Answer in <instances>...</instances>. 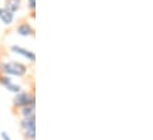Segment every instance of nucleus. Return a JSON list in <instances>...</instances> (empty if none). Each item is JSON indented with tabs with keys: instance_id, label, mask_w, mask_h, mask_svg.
Instances as JSON below:
<instances>
[{
	"instance_id": "1",
	"label": "nucleus",
	"mask_w": 153,
	"mask_h": 140,
	"mask_svg": "<svg viewBox=\"0 0 153 140\" xmlns=\"http://www.w3.org/2000/svg\"><path fill=\"white\" fill-rule=\"evenodd\" d=\"M30 68L27 64L17 61V60H6L0 61V74H4L10 77H17V78H24L27 76Z\"/></svg>"
},
{
	"instance_id": "2",
	"label": "nucleus",
	"mask_w": 153,
	"mask_h": 140,
	"mask_svg": "<svg viewBox=\"0 0 153 140\" xmlns=\"http://www.w3.org/2000/svg\"><path fill=\"white\" fill-rule=\"evenodd\" d=\"M36 104V94L35 90H22L17 94L13 95L12 99V110L17 113L20 108L29 105H35Z\"/></svg>"
},
{
	"instance_id": "3",
	"label": "nucleus",
	"mask_w": 153,
	"mask_h": 140,
	"mask_svg": "<svg viewBox=\"0 0 153 140\" xmlns=\"http://www.w3.org/2000/svg\"><path fill=\"white\" fill-rule=\"evenodd\" d=\"M19 131L24 140H36V115L19 118Z\"/></svg>"
},
{
	"instance_id": "4",
	"label": "nucleus",
	"mask_w": 153,
	"mask_h": 140,
	"mask_svg": "<svg viewBox=\"0 0 153 140\" xmlns=\"http://www.w3.org/2000/svg\"><path fill=\"white\" fill-rule=\"evenodd\" d=\"M8 50L11 54L13 55H17L22 58H24L25 61H27L29 63L31 64H35L36 63V54L35 51H32L31 49H27L25 46H22V45H18V44H12L8 46Z\"/></svg>"
},
{
	"instance_id": "5",
	"label": "nucleus",
	"mask_w": 153,
	"mask_h": 140,
	"mask_svg": "<svg viewBox=\"0 0 153 140\" xmlns=\"http://www.w3.org/2000/svg\"><path fill=\"white\" fill-rule=\"evenodd\" d=\"M0 86L5 90H7L8 93H11L13 95L17 94V93H19V92H22L24 89L20 83H18V82H16L13 80V77L6 76L4 74H0Z\"/></svg>"
},
{
	"instance_id": "6",
	"label": "nucleus",
	"mask_w": 153,
	"mask_h": 140,
	"mask_svg": "<svg viewBox=\"0 0 153 140\" xmlns=\"http://www.w3.org/2000/svg\"><path fill=\"white\" fill-rule=\"evenodd\" d=\"M16 34L23 38H35L36 37V30L27 20L20 22L16 28Z\"/></svg>"
},
{
	"instance_id": "7",
	"label": "nucleus",
	"mask_w": 153,
	"mask_h": 140,
	"mask_svg": "<svg viewBox=\"0 0 153 140\" xmlns=\"http://www.w3.org/2000/svg\"><path fill=\"white\" fill-rule=\"evenodd\" d=\"M16 20V14L6 10L4 6H0V22L5 26H11Z\"/></svg>"
},
{
	"instance_id": "8",
	"label": "nucleus",
	"mask_w": 153,
	"mask_h": 140,
	"mask_svg": "<svg viewBox=\"0 0 153 140\" xmlns=\"http://www.w3.org/2000/svg\"><path fill=\"white\" fill-rule=\"evenodd\" d=\"M22 6H23V0H5L4 1V7L14 14L18 11H20Z\"/></svg>"
},
{
	"instance_id": "9",
	"label": "nucleus",
	"mask_w": 153,
	"mask_h": 140,
	"mask_svg": "<svg viewBox=\"0 0 153 140\" xmlns=\"http://www.w3.org/2000/svg\"><path fill=\"white\" fill-rule=\"evenodd\" d=\"M16 114H17V115H19V118H25V116L36 115V104H35V105L25 106V107L20 108Z\"/></svg>"
},
{
	"instance_id": "10",
	"label": "nucleus",
	"mask_w": 153,
	"mask_h": 140,
	"mask_svg": "<svg viewBox=\"0 0 153 140\" xmlns=\"http://www.w3.org/2000/svg\"><path fill=\"white\" fill-rule=\"evenodd\" d=\"M26 8L29 14L32 19H36V11H37V0H26Z\"/></svg>"
},
{
	"instance_id": "11",
	"label": "nucleus",
	"mask_w": 153,
	"mask_h": 140,
	"mask_svg": "<svg viewBox=\"0 0 153 140\" xmlns=\"http://www.w3.org/2000/svg\"><path fill=\"white\" fill-rule=\"evenodd\" d=\"M0 138H1V140H13V138L6 131H1L0 132Z\"/></svg>"
}]
</instances>
